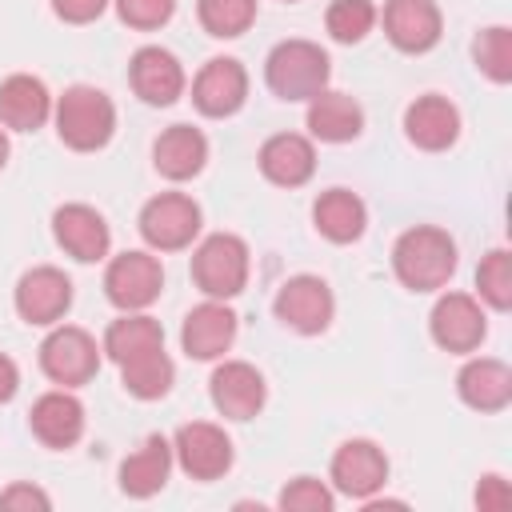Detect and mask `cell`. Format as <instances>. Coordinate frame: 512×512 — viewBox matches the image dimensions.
Segmentation results:
<instances>
[{"mask_svg":"<svg viewBox=\"0 0 512 512\" xmlns=\"http://www.w3.org/2000/svg\"><path fill=\"white\" fill-rule=\"evenodd\" d=\"M392 272L412 292H436L456 272V244L444 228L416 224L392 248Z\"/></svg>","mask_w":512,"mask_h":512,"instance_id":"1","label":"cell"},{"mask_svg":"<svg viewBox=\"0 0 512 512\" xmlns=\"http://www.w3.org/2000/svg\"><path fill=\"white\" fill-rule=\"evenodd\" d=\"M328 52L312 40H280L264 60V80L280 100H312L328 88Z\"/></svg>","mask_w":512,"mask_h":512,"instance_id":"2","label":"cell"},{"mask_svg":"<svg viewBox=\"0 0 512 512\" xmlns=\"http://www.w3.org/2000/svg\"><path fill=\"white\" fill-rule=\"evenodd\" d=\"M56 132L76 152H96L116 132V108L112 100L92 84H72L56 100Z\"/></svg>","mask_w":512,"mask_h":512,"instance_id":"3","label":"cell"},{"mask_svg":"<svg viewBox=\"0 0 512 512\" xmlns=\"http://www.w3.org/2000/svg\"><path fill=\"white\" fill-rule=\"evenodd\" d=\"M192 280L208 300H232L248 284V244L232 232L208 236L192 252Z\"/></svg>","mask_w":512,"mask_h":512,"instance_id":"4","label":"cell"},{"mask_svg":"<svg viewBox=\"0 0 512 512\" xmlns=\"http://www.w3.org/2000/svg\"><path fill=\"white\" fill-rule=\"evenodd\" d=\"M40 368H44V376L52 384L80 388V384H88L100 372V348H96V340L84 328L60 324L40 344Z\"/></svg>","mask_w":512,"mask_h":512,"instance_id":"5","label":"cell"},{"mask_svg":"<svg viewBox=\"0 0 512 512\" xmlns=\"http://www.w3.org/2000/svg\"><path fill=\"white\" fill-rule=\"evenodd\" d=\"M200 232V204L184 192H160L140 208V236L156 252L188 248Z\"/></svg>","mask_w":512,"mask_h":512,"instance_id":"6","label":"cell"},{"mask_svg":"<svg viewBox=\"0 0 512 512\" xmlns=\"http://www.w3.org/2000/svg\"><path fill=\"white\" fill-rule=\"evenodd\" d=\"M272 312H276L280 324H288L304 336H316L332 324L336 300H332V288L320 276H292V280L280 284V292L272 300Z\"/></svg>","mask_w":512,"mask_h":512,"instance_id":"7","label":"cell"},{"mask_svg":"<svg viewBox=\"0 0 512 512\" xmlns=\"http://www.w3.org/2000/svg\"><path fill=\"white\" fill-rule=\"evenodd\" d=\"M160 288H164V272H160V260L148 252H120L104 272V292L124 312L148 308L160 296Z\"/></svg>","mask_w":512,"mask_h":512,"instance_id":"8","label":"cell"},{"mask_svg":"<svg viewBox=\"0 0 512 512\" xmlns=\"http://www.w3.org/2000/svg\"><path fill=\"white\" fill-rule=\"evenodd\" d=\"M172 456L192 480H220L232 468V440L224 436V428L208 420H192L176 432Z\"/></svg>","mask_w":512,"mask_h":512,"instance_id":"9","label":"cell"},{"mask_svg":"<svg viewBox=\"0 0 512 512\" xmlns=\"http://www.w3.org/2000/svg\"><path fill=\"white\" fill-rule=\"evenodd\" d=\"M332 484L352 500H368L388 484V456L372 440H344L332 456Z\"/></svg>","mask_w":512,"mask_h":512,"instance_id":"10","label":"cell"},{"mask_svg":"<svg viewBox=\"0 0 512 512\" xmlns=\"http://www.w3.org/2000/svg\"><path fill=\"white\" fill-rule=\"evenodd\" d=\"M428 328L444 352H472V348H480V340L488 332L484 308L468 292H444L428 316Z\"/></svg>","mask_w":512,"mask_h":512,"instance_id":"11","label":"cell"},{"mask_svg":"<svg viewBox=\"0 0 512 512\" xmlns=\"http://www.w3.org/2000/svg\"><path fill=\"white\" fill-rule=\"evenodd\" d=\"M52 232H56V244L80 260V264H96L108 256L112 248V232L104 224V216L88 204H64L52 212Z\"/></svg>","mask_w":512,"mask_h":512,"instance_id":"12","label":"cell"},{"mask_svg":"<svg viewBox=\"0 0 512 512\" xmlns=\"http://www.w3.org/2000/svg\"><path fill=\"white\" fill-rule=\"evenodd\" d=\"M208 392H212V404L220 416L228 420H252L264 400H268V388H264V376L244 364V360H224L212 380H208Z\"/></svg>","mask_w":512,"mask_h":512,"instance_id":"13","label":"cell"},{"mask_svg":"<svg viewBox=\"0 0 512 512\" xmlns=\"http://www.w3.org/2000/svg\"><path fill=\"white\" fill-rule=\"evenodd\" d=\"M68 304H72V280L52 264L24 272L16 284V312L28 324H56L68 312Z\"/></svg>","mask_w":512,"mask_h":512,"instance_id":"14","label":"cell"},{"mask_svg":"<svg viewBox=\"0 0 512 512\" xmlns=\"http://www.w3.org/2000/svg\"><path fill=\"white\" fill-rule=\"evenodd\" d=\"M244 96H248V72L232 56L208 60L192 80V100L204 116H232L240 112Z\"/></svg>","mask_w":512,"mask_h":512,"instance_id":"15","label":"cell"},{"mask_svg":"<svg viewBox=\"0 0 512 512\" xmlns=\"http://www.w3.org/2000/svg\"><path fill=\"white\" fill-rule=\"evenodd\" d=\"M236 340V312L224 300H204L184 316L180 344L192 360H216Z\"/></svg>","mask_w":512,"mask_h":512,"instance_id":"16","label":"cell"},{"mask_svg":"<svg viewBox=\"0 0 512 512\" xmlns=\"http://www.w3.org/2000/svg\"><path fill=\"white\" fill-rule=\"evenodd\" d=\"M128 80H132V92L144 100V104H172L180 92H184V68L180 60L168 52V48H140L128 64Z\"/></svg>","mask_w":512,"mask_h":512,"instance_id":"17","label":"cell"},{"mask_svg":"<svg viewBox=\"0 0 512 512\" xmlns=\"http://www.w3.org/2000/svg\"><path fill=\"white\" fill-rule=\"evenodd\" d=\"M404 132H408V140L416 144V148H424V152H444V148H452L456 144V136H460V112H456V104L452 100H444V96H416L412 104H408V112H404Z\"/></svg>","mask_w":512,"mask_h":512,"instance_id":"18","label":"cell"},{"mask_svg":"<svg viewBox=\"0 0 512 512\" xmlns=\"http://www.w3.org/2000/svg\"><path fill=\"white\" fill-rule=\"evenodd\" d=\"M384 32L400 52H428L440 40V8L432 0H388Z\"/></svg>","mask_w":512,"mask_h":512,"instance_id":"19","label":"cell"},{"mask_svg":"<svg viewBox=\"0 0 512 512\" xmlns=\"http://www.w3.org/2000/svg\"><path fill=\"white\" fill-rule=\"evenodd\" d=\"M260 172L280 184V188H300L312 180L316 172V148L308 136H296V132H280V136H268L264 148H260Z\"/></svg>","mask_w":512,"mask_h":512,"instance_id":"20","label":"cell"},{"mask_svg":"<svg viewBox=\"0 0 512 512\" xmlns=\"http://www.w3.org/2000/svg\"><path fill=\"white\" fill-rule=\"evenodd\" d=\"M32 432L44 448H72L84 436V404L72 392H44L32 404Z\"/></svg>","mask_w":512,"mask_h":512,"instance_id":"21","label":"cell"},{"mask_svg":"<svg viewBox=\"0 0 512 512\" xmlns=\"http://www.w3.org/2000/svg\"><path fill=\"white\" fill-rule=\"evenodd\" d=\"M456 392L476 412H500L512 400V368L504 360H492V356L468 360L456 376Z\"/></svg>","mask_w":512,"mask_h":512,"instance_id":"22","label":"cell"},{"mask_svg":"<svg viewBox=\"0 0 512 512\" xmlns=\"http://www.w3.org/2000/svg\"><path fill=\"white\" fill-rule=\"evenodd\" d=\"M52 116V96L44 88V80L16 72L0 84V124L12 132H36L44 120Z\"/></svg>","mask_w":512,"mask_h":512,"instance_id":"23","label":"cell"},{"mask_svg":"<svg viewBox=\"0 0 512 512\" xmlns=\"http://www.w3.org/2000/svg\"><path fill=\"white\" fill-rule=\"evenodd\" d=\"M208 160V140L192 124H172L152 144V164L168 180H192Z\"/></svg>","mask_w":512,"mask_h":512,"instance_id":"24","label":"cell"},{"mask_svg":"<svg viewBox=\"0 0 512 512\" xmlns=\"http://www.w3.org/2000/svg\"><path fill=\"white\" fill-rule=\"evenodd\" d=\"M364 128V108L344 96V92H316L308 100V132L316 140H328V144H344V140H356Z\"/></svg>","mask_w":512,"mask_h":512,"instance_id":"25","label":"cell"},{"mask_svg":"<svg viewBox=\"0 0 512 512\" xmlns=\"http://www.w3.org/2000/svg\"><path fill=\"white\" fill-rule=\"evenodd\" d=\"M312 220H316V232L332 244H352L360 240L364 224H368V208L356 192L348 188H328L320 192V200L312 204Z\"/></svg>","mask_w":512,"mask_h":512,"instance_id":"26","label":"cell"},{"mask_svg":"<svg viewBox=\"0 0 512 512\" xmlns=\"http://www.w3.org/2000/svg\"><path fill=\"white\" fill-rule=\"evenodd\" d=\"M168 472H172V444L164 436H148L120 464V488L128 496H136V500H148L168 484Z\"/></svg>","mask_w":512,"mask_h":512,"instance_id":"27","label":"cell"},{"mask_svg":"<svg viewBox=\"0 0 512 512\" xmlns=\"http://www.w3.org/2000/svg\"><path fill=\"white\" fill-rule=\"evenodd\" d=\"M152 348H164V328L144 312H124L104 332V352L116 364H124V360H132L140 352H152Z\"/></svg>","mask_w":512,"mask_h":512,"instance_id":"28","label":"cell"},{"mask_svg":"<svg viewBox=\"0 0 512 512\" xmlns=\"http://www.w3.org/2000/svg\"><path fill=\"white\" fill-rule=\"evenodd\" d=\"M172 376H176V368H172V360H168L164 348L140 352V356H132V360L120 364V384L136 400H160L172 388Z\"/></svg>","mask_w":512,"mask_h":512,"instance_id":"29","label":"cell"},{"mask_svg":"<svg viewBox=\"0 0 512 512\" xmlns=\"http://www.w3.org/2000/svg\"><path fill=\"white\" fill-rule=\"evenodd\" d=\"M196 16L208 36L232 40L252 28L256 20V0H196Z\"/></svg>","mask_w":512,"mask_h":512,"instance_id":"30","label":"cell"},{"mask_svg":"<svg viewBox=\"0 0 512 512\" xmlns=\"http://www.w3.org/2000/svg\"><path fill=\"white\" fill-rule=\"evenodd\" d=\"M472 56H476V68L496 80V84H508L512 80V32L504 24H492L484 28L476 40H472Z\"/></svg>","mask_w":512,"mask_h":512,"instance_id":"31","label":"cell"},{"mask_svg":"<svg viewBox=\"0 0 512 512\" xmlns=\"http://www.w3.org/2000/svg\"><path fill=\"white\" fill-rule=\"evenodd\" d=\"M376 24V4L372 0H332L328 4V16H324V28L332 40L340 44H356L372 32Z\"/></svg>","mask_w":512,"mask_h":512,"instance_id":"32","label":"cell"},{"mask_svg":"<svg viewBox=\"0 0 512 512\" xmlns=\"http://www.w3.org/2000/svg\"><path fill=\"white\" fill-rule=\"evenodd\" d=\"M476 288H480V300H488L496 312L512 308V256H508V248H492L480 260Z\"/></svg>","mask_w":512,"mask_h":512,"instance_id":"33","label":"cell"},{"mask_svg":"<svg viewBox=\"0 0 512 512\" xmlns=\"http://www.w3.org/2000/svg\"><path fill=\"white\" fill-rule=\"evenodd\" d=\"M336 496L328 484H320L316 476H296L292 484H284L280 492V508L284 512H332Z\"/></svg>","mask_w":512,"mask_h":512,"instance_id":"34","label":"cell"},{"mask_svg":"<svg viewBox=\"0 0 512 512\" xmlns=\"http://www.w3.org/2000/svg\"><path fill=\"white\" fill-rule=\"evenodd\" d=\"M116 12L128 28H140V32H152L160 24L172 20L176 12V0H116Z\"/></svg>","mask_w":512,"mask_h":512,"instance_id":"35","label":"cell"},{"mask_svg":"<svg viewBox=\"0 0 512 512\" xmlns=\"http://www.w3.org/2000/svg\"><path fill=\"white\" fill-rule=\"evenodd\" d=\"M476 504L484 508V512H504L508 504H512V488H508V480L504 476H484L480 480V488H476Z\"/></svg>","mask_w":512,"mask_h":512,"instance_id":"36","label":"cell"},{"mask_svg":"<svg viewBox=\"0 0 512 512\" xmlns=\"http://www.w3.org/2000/svg\"><path fill=\"white\" fill-rule=\"evenodd\" d=\"M0 508H40V512H48L52 508V500H48V492H40L36 484H12V488H4L0 492Z\"/></svg>","mask_w":512,"mask_h":512,"instance_id":"37","label":"cell"},{"mask_svg":"<svg viewBox=\"0 0 512 512\" xmlns=\"http://www.w3.org/2000/svg\"><path fill=\"white\" fill-rule=\"evenodd\" d=\"M108 8V0H52V12L68 24H88Z\"/></svg>","mask_w":512,"mask_h":512,"instance_id":"38","label":"cell"},{"mask_svg":"<svg viewBox=\"0 0 512 512\" xmlns=\"http://www.w3.org/2000/svg\"><path fill=\"white\" fill-rule=\"evenodd\" d=\"M16 388H20V368H16L12 356L0 352V404H8L16 396Z\"/></svg>","mask_w":512,"mask_h":512,"instance_id":"39","label":"cell"},{"mask_svg":"<svg viewBox=\"0 0 512 512\" xmlns=\"http://www.w3.org/2000/svg\"><path fill=\"white\" fill-rule=\"evenodd\" d=\"M8 164V136H4V128H0V168Z\"/></svg>","mask_w":512,"mask_h":512,"instance_id":"40","label":"cell"}]
</instances>
